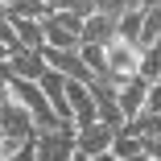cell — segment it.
<instances>
[{"label":"cell","instance_id":"cell-12","mask_svg":"<svg viewBox=\"0 0 161 161\" xmlns=\"http://www.w3.org/2000/svg\"><path fill=\"white\" fill-rule=\"evenodd\" d=\"M79 54H83L87 70H91L95 79H108V46H83Z\"/></svg>","mask_w":161,"mask_h":161},{"label":"cell","instance_id":"cell-13","mask_svg":"<svg viewBox=\"0 0 161 161\" xmlns=\"http://www.w3.org/2000/svg\"><path fill=\"white\" fill-rule=\"evenodd\" d=\"M141 75H145L149 83H161V42L145 50V62H141Z\"/></svg>","mask_w":161,"mask_h":161},{"label":"cell","instance_id":"cell-9","mask_svg":"<svg viewBox=\"0 0 161 161\" xmlns=\"http://www.w3.org/2000/svg\"><path fill=\"white\" fill-rule=\"evenodd\" d=\"M46 70H50V62H46V54H42V50H21V54L13 58V75H17V79H25V83H42V79H46Z\"/></svg>","mask_w":161,"mask_h":161},{"label":"cell","instance_id":"cell-3","mask_svg":"<svg viewBox=\"0 0 161 161\" xmlns=\"http://www.w3.org/2000/svg\"><path fill=\"white\" fill-rule=\"evenodd\" d=\"M79 132L70 128H58V132H37V161H75L79 157V145H75Z\"/></svg>","mask_w":161,"mask_h":161},{"label":"cell","instance_id":"cell-17","mask_svg":"<svg viewBox=\"0 0 161 161\" xmlns=\"http://www.w3.org/2000/svg\"><path fill=\"white\" fill-rule=\"evenodd\" d=\"M136 4H141V8H157V4H161V0H136Z\"/></svg>","mask_w":161,"mask_h":161},{"label":"cell","instance_id":"cell-10","mask_svg":"<svg viewBox=\"0 0 161 161\" xmlns=\"http://www.w3.org/2000/svg\"><path fill=\"white\" fill-rule=\"evenodd\" d=\"M112 157H116V161H128V157H145V141L120 128V136H116V145H112Z\"/></svg>","mask_w":161,"mask_h":161},{"label":"cell","instance_id":"cell-20","mask_svg":"<svg viewBox=\"0 0 161 161\" xmlns=\"http://www.w3.org/2000/svg\"><path fill=\"white\" fill-rule=\"evenodd\" d=\"M75 161H87V157H83V153H79V157H75Z\"/></svg>","mask_w":161,"mask_h":161},{"label":"cell","instance_id":"cell-16","mask_svg":"<svg viewBox=\"0 0 161 161\" xmlns=\"http://www.w3.org/2000/svg\"><path fill=\"white\" fill-rule=\"evenodd\" d=\"M145 112L161 116V83H153V91H149V108H145Z\"/></svg>","mask_w":161,"mask_h":161},{"label":"cell","instance_id":"cell-6","mask_svg":"<svg viewBox=\"0 0 161 161\" xmlns=\"http://www.w3.org/2000/svg\"><path fill=\"white\" fill-rule=\"evenodd\" d=\"M66 99H70V120H75L79 132L91 128V124H99V108H95V95L87 91V83H70L66 87Z\"/></svg>","mask_w":161,"mask_h":161},{"label":"cell","instance_id":"cell-11","mask_svg":"<svg viewBox=\"0 0 161 161\" xmlns=\"http://www.w3.org/2000/svg\"><path fill=\"white\" fill-rule=\"evenodd\" d=\"M141 33H145V8H132L128 17H120V37L141 46Z\"/></svg>","mask_w":161,"mask_h":161},{"label":"cell","instance_id":"cell-19","mask_svg":"<svg viewBox=\"0 0 161 161\" xmlns=\"http://www.w3.org/2000/svg\"><path fill=\"white\" fill-rule=\"evenodd\" d=\"M8 4H17V0H0V8H8Z\"/></svg>","mask_w":161,"mask_h":161},{"label":"cell","instance_id":"cell-18","mask_svg":"<svg viewBox=\"0 0 161 161\" xmlns=\"http://www.w3.org/2000/svg\"><path fill=\"white\" fill-rule=\"evenodd\" d=\"M4 145H8V141H4V132H0V157H4Z\"/></svg>","mask_w":161,"mask_h":161},{"label":"cell","instance_id":"cell-7","mask_svg":"<svg viewBox=\"0 0 161 161\" xmlns=\"http://www.w3.org/2000/svg\"><path fill=\"white\" fill-rule=\"evenodd\" d=\"M116 128H108V124H91V128H83V132L75 136V145H79V153L87 157V161H95V157H103V153H112V145H116Z\"/></svg>","mask_w":161,"mask_h":161},{"label":"cell","instance_id":"cell-14","mask_svg":"<svg viewBox=\"0 0 161 161\" xmlns=\"http://www.w3.org/2000/svg\"><path fill=\"white\" fill-rule=\"evenodd\" d=\"M132 8H141L136 4V0H95V13H103V17H128V13H132Z\"/></svg>","mask_w":161,"mask_h":161},{"label":"cell","instance_id":"cell-15","mask_svg":"<svg viewBox=\"0 0 161 161\" xmlns=\"http://www.w3.org/2000/svg\"><path fill=\"white\" fill-rule=\"evenodd\" d=\"M0 46H8L13 50V58L21 54V37H17V25H13V17L0 8Z\"/></svg>","mask_w":161,"mask_h":161},{"label":"cell","instance_id":"cell-8","mask_svg":"<svg viewBox=\"0 0 161 161\" xmlns=\"http://www.w3.org/2000/svg\"><path fill=\"white\" fill-rule=\"evenodd\" d=\"M116 37H120V21H116V17H103V13L87 17V25H83V46H112Z\"/></svg>","mask_w":161,"mask_h":161},{"label":"cell","instance_id":"cell-4","mask_svg":"<svg viewBox=\"0 0 161 161\" xmlns=\"http://www.w3.org/2000/svg\"><path fill=\"white\" fill-rule=\"evenodd\" d=\"M149 91H153V83L145 79V75H136V79H128L120 91H116V99H120V116H124V124L128 120H136V116H145V108H149Z\"/></svg>","mask_w":161,"mask_h":161},{"label":"cell","instance_id":"cell-1","mask_svg":"<svg viewBox=\"0 0 161 161\" xmlns=\"http://www.w3.org/2000/svg\"><path fill=\"white\" fill-rule=\"evenodd\" d=\"M0 132H4V141H13V145H37V124L13 99L8 87H0Z\"/></svg>","mask_w":161,"mask_h":161},{"label":"cell","instance_id":"cell-5","mask_svg":"<svg viewBox=\"0 0 161 161\" xmlns=\"http://www.w3.org/2000/svg\"><path fill=\"white\" fill-rule=\"evenodd\" d=\"M46 62H50V70H58L62 79H70V83H95V75L87 70V62L79 50H42Z\"/></svg>","mask_w":161,"mask_h":161},{"label":"cell","instance_id":"cell-2","mask_svg":"<svg viewBox=\"0 0 161 161\" xmlns=\"http://www.w3.org/2000/svg\"><path fill=\"white\" fill-rule=\"evenodd\" d=\"M141 62H145V50H141V46L116 37V42L108 46V83H112V87H124L128 79L141 75Z\"/></svg>","mask_w":161,"mask_h":161}]
</instances>
